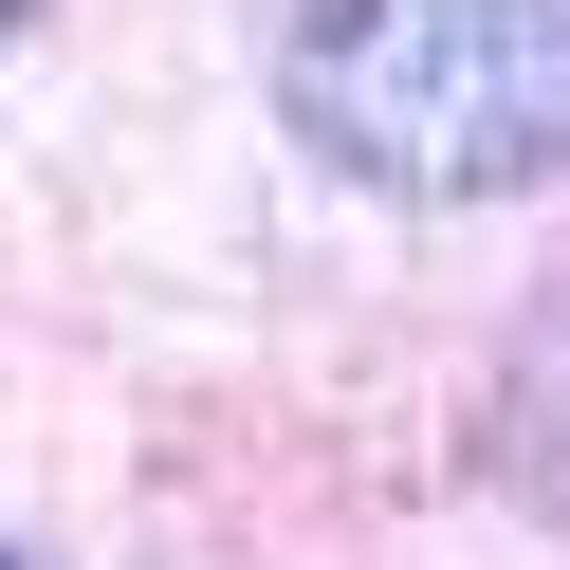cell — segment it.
Masks as SVG:
<instances>
[{"label": "cell", "mask_w": 570, "mask_h": 570, "mask_svg": "<svg viewBox=\"0 0 570 570\" xmlns=\"http://www.w3.org/2000/svg\"><path fill=\"white\" fill-rule=\"evenodd\" d=\"M19 19H38V0H0V38H19Z\"/></svg>", "instance_id": "3957f363"}, {"label": "cell", "mask_w": 570, "mask_h": 570, "mask_svg": "<svg viewBox=\"0 0 570 570\" xmlns=\"http://www.w3.org/2000/svg\"><path fill=\"white\" fill-rule=\"evenodd\" d=\"M276 111L368 203L570 185V0H295Z\"/></svg>", "instance_id": "6da1fadb"}, {"label": "cell", "mask_w": 570, "mask_h": 570, "mask_svg": "<svg viewBox=\"0 0 570 570\" xmlns=\"http://www.w3.org/2000/svg\"><path fill=\"white\" fill-rule=\"evenodd\" d=\"M497 479L533 497V515H570V295L515 332V368H497Z\"/></svg>", "instance_id": "7a4b0ae2"}]
</instances>
